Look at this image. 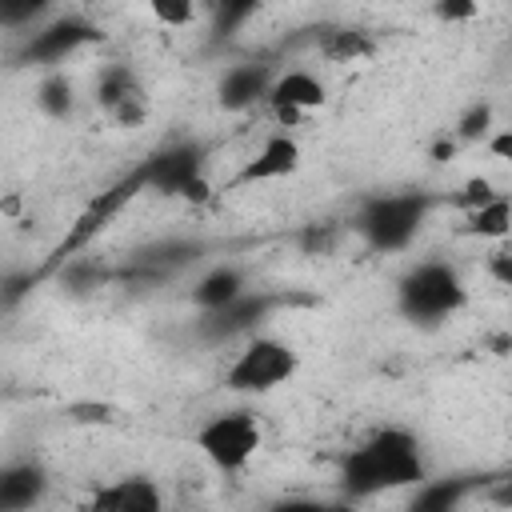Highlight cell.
<instances>
[{
	"instance_id": "1",
	"label": "cell",
	"mask_w": 512,
	"mask_h": 512,
	"mask_svg": "<svg viewBox=\"0 0 512 512\" xmlns=\"http://www.w3.org/2000/svg\"><path fill=\"white\" fill-rule=\"evenodd\" d=\"M420 480H428V468L420 456V440L408 428L372 432L360 448L344 456V468H340V484L356 500L396 492V488H416Z\"/></svg>"
},
{
	"instance_id": "2",
	"label": "cell",
	"mask_w": 512,
	"mask_h": 512,
	"mask_svg": "<svg viewBox=\"0 0 512 512\" xmlns=\"http://www.w3.org/2000/svg\"><path fill=\"white\" fill-rule=\"evenodd\" d=\"M432 200L424 192H392V196H372L364 200L356 216V232L372 252H400L416 240V232L428 220Z\"/></svg>"
},
{
	"instance_id": "3",
	"label": "cell",
	"mask_w": 512,
	"mask_h": 512,
	"mask_svg": "<svg viewBox=\"0 0 512 512\" xmlns=\"http://www.w3.org/2000/svg\"><path fill=\"white\" fill-rule=\"evenodd\" d=\"M400 312L412 320V324H440L448 320L452 312L464 308L468 300V288L460 280V272L444 260H424L416 264L404 280H400Z\"/></svg>"
},
{
	"instance_id": "4",
	"label": "cell",
	"mask_w": 512,
	"mask_h": 512,
	"mask_svg": "<svg viewBox=\"0 0 512 512\" xmlns=\"http://www.w3.org/2000/svg\"><path fill=\"white\" fill-rule=\"evenodd\" d=\"M296 364H300V360H296L292 344H284V340H276V336H252V340L236 352V360L228 364L224 384H228L232 392H244V396H264V392L288 384V380L296 376Z\"/></svg>"
},
{
	"instance_id": "5",
	"label": "cell",
	"mask_w": 512,
	"mask_h": 512,
	"mask_svg": "<svg viewBox=\"0 0 512 512\" xmlns=\"http://www.w3.org/2000/svg\"><path fill=\"white\" fill-rule=\"evenodd\" d=\"M196 448L200 456L220 468V472H240L256 448H260V420L248 408H232V412H216L208 424H200L196 432Z\"/></svg>"
},
{
	"instance_id": "6",
	"label": "cell",
	"mask_w": 512,
	"mask_h": 512,
	"mask_svg": "<svg viewBox=\"0 0 512 512\" xmlns=\"http://www.w3.org/2000/svg\"><path fill=\"white\" fill-rule=\"evenodd\" d=\"M140 184L148 192L160 196H188V200H204L208 196V180H204V148L192 140L168 144L160 152H152L140 168Z\"/></svg>"
},
{
	"instance_id": "7",
	"label": "cell",
	"mask_w": 512,
	"mask_h": 512,
	"mask_svg": "<svg viewBox=\"0 0 512 512\" xmlns=\"http://www.w3.org/2000/svg\"><path fill=\"white\" fill-rule=\"evenodd\" d=\"M144 192V184H140V172L132 168L128 176H120L116 184H108L104 192H96V200L76 216V224L68 228V236L60 240V248H56V260H76L116 216H120V208L132 200V196H140Z\"/></svg>"
},
{
	"instance_id": "8",
	"label": "cell",
	"mask_w": 512,
	"mask_h": 512,
	"mask_svg": "<svg viewBox=\"0 0 512 512\" xmlns=\"http://www.w3.org/2000/svg\"><path fill=\"white\" fill-rule=\"evenodd\" d=\"M92 40H100L96 24H88L84 16H60V20H48V24H40V28L28 36V44H24L20 60L52 68V64H60L64 56L80 52L84 44H92Z\"/></svg>"
},
{
	"instance_id": "9",
	"label": "cell",
	"mask_w": 512,
	"mask_h": 512,
	"mask_svg": "<svg viewBox=\"0 0 512 512\" xmlns=\"http://www.w3.org/2000/svg\"><path fill=\"white\" fill-rule=\"evenodd\" d=\"M96 100L100 108L120 120V124H140L144 112H148V100H144V88L136 80V72L128 64H108L100 76H96Z\"/></svg>"
},
{
	"instance_id": "10",
	"label": "cell",
	"mask_w": 512,
	"mask_h": 512,
	"mask_svg": "<svg viewBox=\"0 0 512 512\" xmlns=\"http://www.w3.org/2000/svg\"><path fill=\"white\" fill-rule=\"evenodd\" d=\"M272 308H276L272 296H264V292H244V296H236L232 304L204 312V316H200V332H204L208 340H232V336L252 332L260 320H268Z\"/></svg>"
},
{
	"instance_id": "11",
	"label": "cell",
	"mask_w": 512,
	"mask_h": 512,
	"mask_svg": "<svg viewBox=\"0 0 512 512\" xmlns=\"http://www.w3.org/2000/svg\"><path fill=\"white\" fill-rule=\"evenodd\" d=\"M268 104H272V112H276L280 120L292 124V120H300L304 112H312V108L324 104V84H320L312 72L292 68V72H284V76H272Z\"/></svg>"
},
{
	"instance_id": "12",
	"label": "cell",
	"mask_w": 512,
	"mask_h": 512,
	"mask_svg": "<svg viewBox=\"0 0 512 512\" xmlns=\"http://www.w3.org/2000/svg\"><path fill=\"white\" fill-rule=\"evenodd\" d=\"M268 88H272V68L256 64V60H244V64L224 68V76L216 84V96H220V108L244 112L260 100H268Z\"/></svg>"
},
{
	"instance_id": "13",
	"label": "cell",
	"mask_w": 512,
	"mask_h": 512,
	"mask_svg": "<svg viewBox=\"0 0 512 512\" xmlns=\"http://www.w3.org/2000/svg\"><path fill=\"white\" fill-rule=\"evenodd\" d=\"M48 472L36 460H16L0 468V512H28L44 500Z\"/></svg>"
},
{
	"instance_id": "14",
	"label": "cell",
	"mask_w": 512,
	"mask_h": 512,
	"mask_svg": "<svg viewBox=\"0 0 512 512\" xmlns=\"http://www.w3.org/2000/svg\"><path fill=\"white\" fill-rule=\"evenodd\" d=\"M300 168V144L292 136H268L260 144V152L244 164L240 172V184H260V180H280V176H292Z\"/></svg>"
},
{
	"instance_id": "15",
	"label": "cell",
	"mask_w": 512,
	"mask_h": 512,
	"mask_svg": "<svg viewBox=\"0 0 512 512\" xmlns=\"http://www.w3.org/2000/svg\"><path fill=\"white\" fill-rule=\"evenodd\" d=\"M92 512H164V500L148 476H128V480H116L112 488L96 492Z\"/></svg>"
},
{
	"instance_id": "16",
	"label": "cell",
	"mask_w": 512,
	"mask_h": 512,
	"mask_svg": "<svg viewBox=\"0 0 512 512\" xmlns=\"http://www.w3.org/2000/svg\"><path fill=\"white\" fill-rule=\"evenodd\" d=\"M244 292H248L244 272H240L236 264H220V268H212V272H204V276L196 280L192 300H196V308H200V312H212V308L232 304V300H236V296H244Z\"/></svg>"
},
{
	"instance_id": "17",
	"label": "cell",
	"mask_w": 512,
	"mask_h": 512,
	"mask_svg": "<svg viewBox=\"0 0 512 512\" xmlns=\"http://www.w3.org/2000/svg\"><path fill=\"white\" fill-rule=\"evenodd\" d=\"M196 256H200V244H192V240H160V244L136 252V268L148 280H156V276H168V272L192 264Z\"/></svg>"
},
{
	"instance_id": "18",
	"label": "cell",
	"mask_w": 512,
	"mask_h": 512,
	"mask_svg": "<svg viewBox=\"0 0 512 512\" xmlns=\"http://www.w3.org/2000/svg\"><path fill=\"white\" fill-rule=\"evenodd\" d=\"M472 492V476H452V480H420L408 512H448L460 508V500Z\"/></svg>"
},
{
	"instance_id": "19",
	"label": "cell",
	"mask_w": 512,
	"mask_h": 512,
	"mask_svg": "<svg viewBox=\"0 0 512 512\" xmlns=\"http://www.w3.org/2000/svg\"><path fill=\"white\" fill-rule=\"evenodd\" d=\"M36 104H40V112H48L52 120H64V116L72 112V104H76L72 80H68L64 72H48V76L40 80V88H36Z\"/></svg>"
},
{
	"instance_id": "20",
	"label": "cell",
	"mask_w": 512,
	"mask_h": 512,
	"mask_svg": "<svg viewBox=\"0 0 512 512\" xmlns=\"http://www.w3.org/2000/svg\"><path fill=\"white\" fill-rule=\"evenodd\" d=\"M468 228H472V232H480V236H496V240H500V236L508 232V196L500 192V196H492L488 204L472 208Z\"/></svg>"
},
{
	"instance_id": "21",
	"label": "cell",
	"mask_w": 512,
	"mask_h": 512,
	"mask_svg": "<svg viewBox=\"0 0 512 512\" xmlns=\"http://www.w3.org/2000/svg\"><path fill=\"white\" fill-rule=\"evenodd\" d=\"M320 48H324L328 60H356V56H364L372 44H368V36L356 32V28H332Z\"/></svg>"
},
{
	"instance_id": "22",
	"label": "cell",
	"mask_w": 512,
	"mask_h": 512,
	"mask_svg": "<svg viewBox=\"0 0 512 512\" xmlns=\"http://www.w3.org/2000/svg\"><path fill=\"white\" fill-rule=\"evenodd\" d=\"M488 132H492V108H488V104L468 108V112L460 116V124H456V136H460V140H484Z\"/></svg>"
},
{
	"instance_id": "23",
	"label": "cell",
	"mask_w": 512,
	"mask_h": 512,
	"mask_svg": "<svg viewBox=\"0 0 512 512\" xmlns=\"http://www.w3.org/2000/svg\"><path fill=\"white\" fill-rule=\"evenodd\" d=\"M36 16H44V4H32V0H24V4H4V0H0V24H8V28L32 24Z\"/></svg>"
},
{
	"instance_id": "24",
	"label": "cell",
	"mask_w": 512,
	"mask_h": 512,
	"mask_svg": "<svg viewBox=\"0 0 512 512\" xmlns=\"http://www.w3.org/2000/svg\"><path fill=\"white\" fill-rule=\"evenodd\" d=\"M252 12H256V4H224V8H220V24H216V32L232 36V28H236L240 20H248Z\"/></svg>"
},
{
	"instance_id": "25",
	"label": "cell",
	"mask_w": 512,
	"mask_h": 512,
	"mask_svg": "<svg viewBox=\"0 0 512 512\" xmlns=\"http://www.w3.org/2000/svg\"><path fill=\"white\" fill-rule=\"evenodd\" d=\"M268 512H336L332 504H324V500H308V496H292V500H280V504H272Z\"/></svg>"
},
{
	"instance_id": "26",
	"label": "cell",
	"mask_w": 512,
	"mask_h": 512,
	"mask_svg": "<svg viewBox=\"0 0 512 512\" xmlns=\"http://www.w3.org/2000/svg\"><path fill=\"white\" fill-rule=\"evenodd\" d=\"M152 12H156V20H164V24H188V20H192V4H164V0H160Z\"/></svg>"
},
{
	"instance_id": "27",
	"label": "cell",
	"mask_w": 512,
	"mask_h": 512,
	"mask_svg": "<svg viewBox=\"0 0 512 512\" xmlns=\"http://www.w3.org/2000/svg\"><path fill=\"white\" fill-rule=\"evenodd\" d=\"M28 288H32V276H8V280H0V304H16Z\"/></svg>"
},
{
	"instance_id": "28",
	"label": "cell",
	"mask_w": 512,
	"mask_h": 512,
	"mask_svg": "<svg viewBox=\"0 0 512 512\" xmlns=\"http://www.w3.org/2000/svg\"><path fill=\"white\" fill-rule=\"evenodd\" d=\"M436 16H444V20H464V16H476V4H440Z\"/></svg>"
},
{
	"instance_id": "29",
	"label": "cell",
	"mask_w": 512,
	"mask_h": 512,
	"mask_svg": "<svg viewBox=\"0 0 512 512\" xmlns=\"http://www.w3.org/2000/svg\"><path fill=\"white\" fill-rule=\"evenodd\" d=\"M492 268H496V280L500 284H508L512 280V268H508V252L500 248V252H492Z\"/></svg>"
},
{
	"instance_id": "30",
	"label": "cell",
	"mask_w": 512,
	"mask_h": 512,
	"mask_svg": "<svg viewBox=\"0 0 512 512\" xmlns=\"http://www.w3.org/2000/svg\"><path fill=\"white\" fill-rule=\"evenodd\" d=\"M496 156H512V132H496L492 136V144H488Z\"/></svg>"
},
{
	"instance_id": "31",
	"label": "cell",
	"mask_w": 512,
	"mask_h": 512,
	"mask_svg": "<svg viewBox=\"0 0 512 512\" xmlns=\"http://www.w3.org/2000/svg\"><path fill=\"white\" fill-rule=\"evenodd\" d=\"M448 512H460V508H448Z\"/></svg>"
}]
</instances>
